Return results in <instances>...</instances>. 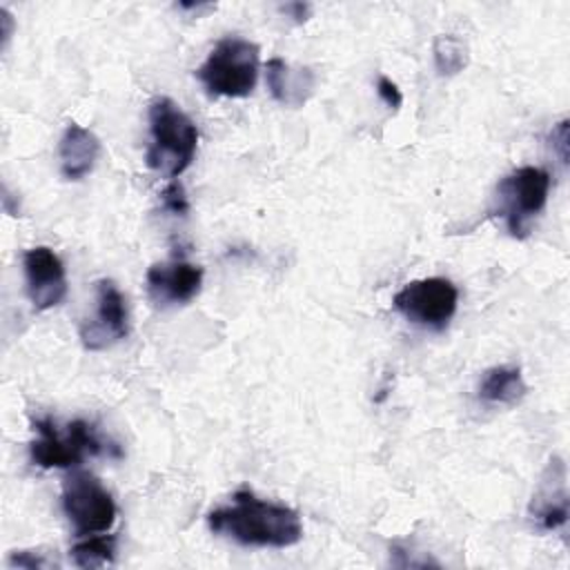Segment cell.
Instances as JSON below:
<instances>
[{
	"label": "cell",
	"instance_id": "12",
	"mask_svg": "<svg viewBox=\"0 0 570 570\" xmlns=\"http://www.w3.org/2000/svg\"><path fill=\"white\" fill-rule=\"evenodd\" d=\"M98 156H100L98 136L78 122H69L58 142L60 174L67 180H82L96 167Z\"/></svg>",
	"mask_w": 570,
	"mask_h": 570
},
{
	"label": "cell",
	"instance_id": "10",
	"mask_svg": "<svg viewBox=\"0 0 570 570\" xmlns=\"http://www.w3.org/2000/svg\"><path fill=\"white\" fill-rule=\"evenodd\" d=\"M145 285L154 305H185L200 292L203 267L185 258L154 263L145 274Z\"/></svg>",
	"mask_w": 570,
	"mask_h": 570
},
{
	"label": "cell",
	"instance_id": "5",
	"mask_svg": "<svg viewBox=\"0 0 570 570\" xmlns=\"http://www.w3.org/2000/svg\"><path fill=\"white\" fill-rule=\"evenodd\" d=\"M550 174L543 167L523 165L505 174L494 189V214H499L514 238L530 234L532 220L546 209Z\"/></svg>",
	"mask_w": 570,
	"mask_h": 570
},
{
	"label": "cell",
	"instance_id": "1",
	"mask_svg": "<svg viewBox=\"0 0 570 570\" xmlns=\"http://www.w3.org/2000/svg\"><path fill=\"white\" fill-rule=\"evenodd\" d=\"M214 534L227 537L247 548H289L303 539V523L294 508L258 499L249 490H238L229 505L207 514Z\"/></svg>",
	"mask_w": 570,
	"mask_h": 570
},
{
	"label": "cell",
	"instance_id": "11",
	"mask_svg": "<svg viewBox=\"0 0 570 570\" xmlns=\"http://www.w3.org/2000/svg\"><path fill=\"white\" fill-rule=\"evenodd\" d=\"M568 470L559 456H552L528 505V517L543 532L561 530L568 523Z\"/></svg>",
	"mask_w": 570,
	"mask_h": 570
},
{
	"label": "cell",
	"instance_id": "6",
	"mask_svg": "<svg viewBox=\"0 0 570 570\" xmlns=\"http://www.w3.org/2000/svg\"><path fill=\"white\" fill-rule=\"evenodd\" d=\"M60 501L76 537L107 532L116 521V501L102 481L91 472H69L62 481Z\"/></svg>",
	"mask_w": 570,
	"mask_h": 570
},
{
	"label": "cell",
	"instance_id": "19",
	"mask_svg": "<svg viewBox=\"0 0 570 570\" xmlns=\"http://www.w3.org/2000/svg\"><path fill=\"white\" fill-rule=\"evenodd\" d=\"M376 94H379V98H381L390 109H399V107L403 105V94H401L399 85H396L392 78H387V76H379V80H376Z\"/></svg>",
	"mask_w": 570,
	"mask_h": 570
},
{
	"label": "cell",
	"instance_id": "21",
	"mask_svg": "<svg viewBox=\"0 0 570 570\" xmlns=\"http://www.w3.org/2000/svg\"><path fill=\"white\" fill-rule=\"evenodd\" d=\"M281 11L283 13H287L294 22H305L307 18H309V13H312V7L307 4V2H289V4H285V7H281Z\"/></svg>",
	"mask_w": 570,
	"mask_h": 570
},
{
	"label": "cell",
	"instance_id": "2",
	"mask_svg": "<svg viewBox=\"0 0 570 570\" xmlns=\"http://www.w3.org/2000/svg\"><path fill=\"white\" fill-rule=\"evenodd\" d=\"M149 145L145 163L149 169L165 178L176 180L196 156L198 129L194 120L167 96H158L149 102Z\"/></svg>",
	"mask_w": 570,
	"mask_h": 570
},
{
	"label": "cell",
	"instance_id": "7",
	"mask_svg": "<svg viewBox=\"0 0 570 570\" xmlns=\"http://www.w3.org/2000/svg\"><path fill=\"white\" fill-rule=\"evenodd\" d=\"M394 309L412 325L441 332L459 307V289L450 278L430 276L405 283L392 298Z\"/></svg>",
	"mask_w": 570,
	"mask_h": 570
},
{
	"label": "cell",
	"instance_id": "16",
	"mask_svg": "<svg viewBox=\"0 0 570 570\" xmlns=\"http://www.w3.org/2000/svg\"><path fill=\"white\" fill-rule=\"evenodd\" d=\"M73 566L78 568H102L114 563L116 537L114 534H91L69 550Z\"/></svg>",
	"mask_w": 570,
	"mask_h": 570
},
{
	"label": "cell",
	"instance_id": "14",
	"mask_svg": "<svg viewBox=\"0 0 570 570\" xmlns=\"http://www.w3.org/2000/svg\"><path fill=\"white\" fill-rule=\"evenodd\" d=\"M528 392L521 367L517 365H494L488 367L476 385V394L490 405H517Z\"/></svg>",
	"mask_w": 570,
	"mask_h": 570
},
{
	"label": "cell",
	"instance_id": "3",
	"mask_svg": "<svg viewBox=\"0 0 570 570\" xmlns=\"http://www.w3.org/2000/svg\"><path fill=\"white\" fill-rule=\"evenodd\" d=\"M36 439L29 445L31 463L38 468H78L85 456L111 454L120 456L118 445L100 439L96 428L82 419H73L65 432L49 416L33 419Z\"/></svg>",
	"mask_w": 570,
	"mask_h": 570
},
{
	"label": "cell",
	"instance_id": "15",
	"mask_svg": "<svg viewBox=\"0 0 570 570\" xmlns=\"http://www.w3.org/2000/svg\"><path fill=\"white\" fill-rule=\"evenodd\" d=\"M432 56H434V69L439 76H456L470 62L468 45L452 33H441L434 38Z\"/></svg>",
	"mask_w": 570,
	"mask_h": 570
},
{
	"label": "cell",
	"instance_id": "13",
	"mask_svg": "<svg viewBox=\"0 0 570 570\" xmlns=\"http://www.w3.org/2000/svg\"><path fill=\"white\" fill-rule=\"evenodd\" d=\"M265 82L276 102L298 109L314 94L316 73L309 67H292L276 56L265 65Z\"/></svg>",
	"mask_w": 570,
	"mask_h": 570
},
{
	"label": "cell",
	"instance_id": "9",
	"mask_svg": "<svg viewBox=\"0 0 570 570\" xmlns=\"http://www.w3.org/2000/svg\"><path fill=\"white\" fill-rule=\"evenodd\" d=\"M27 296L36 312L51 309L60 305L67 296V272L60 256L47 247L38 245L22 256Z\"/></svg>",
	"mask_w": 570,
	"mask_h": 570
},
{
	"label": "cell",
	"instance_id": "17",
	"mask_svg": "<svg viewBox=\"0 0 570 570\" xmlns=\"http://www.w3.org/2000/svg\"><path fill=\"white\" fill-rule=\"evenodd\" d=\"M160 200H163V209L174 214V216H185L189 212V200H187V194H185V187L178 183V180H171L163 194H160Z\"/></svg>",
	"mask_w": 570,
	"mask_h": 570
},
{
	"label": "cell",
	"instance_id": "8",
	"mask_svg": "<svg viewBox=\"0 0 570 570\" xmlns=\"http://www.w3.org/2000/svg\"><path fill=\"white\" fill-rule=\"evenodd\" d=\"M80 341L89 352L107 350L129 334L127 303L118 285L109 278L96 283V305L94 314L80 323Z\"/></svg>",
	"mask_w": 570,
	"mask_h": 570
},
{
	"label": "cell",
	"instance_id": "22",
	"mask_svg": "<svg viewBox=\"0 0 570 570\" xmlns=\"http://www.w3.org/2000/svg\"><path fill=\"white\" fill-rule=\"evenodd\" d=\"M0 22H2V38H4V45H7V40H9V36H11V16L7 13V9H0Z\"/></svg>",
	"mask_w": 570,
	"mask_h": 570
},
{
	"label": "cell",
	"instance_id": "18",
	"mask_svg": "<svg viewBox=\"0 0 570 570\" xmlns=\"http://www.w3.org/2000/svg\"><path fill=\"white\" fill-rule=\"evenodd\" d=\"M548 140H550L552 154H557L559 163L566 165V163H568V120H566V118L559 120V122L552 127Z\"/></svg>",
	"mask_w": 570,
	"mask_h": 570
},
{
	"label": "cell",
	"instance_id": "20",
	"mask_svg": "<svg viewBox=\"0 0 570 570\" xmlns=\"http://www.w3.org/2000/svg\"><path fill=\"white\" fill-rule=\"evenodd\" d=\"M9 566H18V568H45L49 566L47 559L42 554H36L33 550H20V552H13L7 561Z\"/></svg>",
	"mask_w": 570,
	"mask_h": 570
},
{
	"label": "cell",
	"instance_id": "4",
	"mask_svg": "<svg viewBox=\"0 0 570 570\" xmlns=\"http://www.w3.org/2000/svg\"><path fill=\"white\" fill-rule=\"evenodd\" d=\"M258 67V45L240 36H227L214 45L205 62L196 69V78L209 96L245 98L256 87Z\"/></svg>",
	"mask_w": 570,
	"mask_h": 570
}]
</instances>
